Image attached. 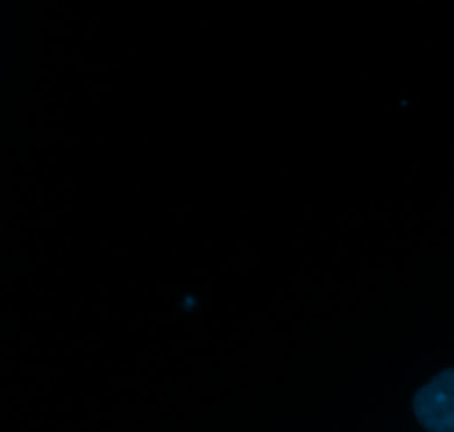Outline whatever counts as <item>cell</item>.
I'll list each match as a JSON object with an SVG mask.
<instances>
[{
	"mask_svg": "<svg viewBox=\"0 0 454 432\" xmlns=\"http://www.w3.org/2000/svg\"><path fill=\"white\" fill-rule=\"evenodd\" d=\"M412 408L428 432H454V368L439 373L430 384L417 390Z\"/></svg>",
	"mask_w": 454,
	"mask_h": 432,
	"instance_id": "6da1fadb",
	"label": "cell"
}]
</instances>
